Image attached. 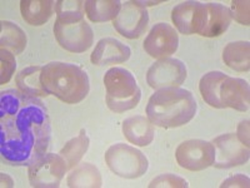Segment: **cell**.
<instances>
[{"label":"cell","instance_id":"1","mask_svg":"<svg viewBox=\"0 0 250 188\" xmlns=\"http://www.w3.org/2000/svg\"><path fill=\"white\" fill-rule=\"evenodd\" d=\"M51 140L48 109L18 89L0 94V154L9 165L29 167L46 153Z\"/></svg>","mask_w":250,"mask_h":188},{"label":"cell","instance_id":"2","mask_svg":"<svg viewBox=\"0 0 250 188\" xmlns=\"http://www.w3.org/2000/svg\"><path fill=\"white\" fill-rule=\"evenodd\" d=\"M193 93L183 88L158 89L149 98L148 119L162 128H176L190 122L196 113Z\"/></svg>","mask_w":250,"mask_h":188},{"label":"cell","instance_id":"3","mask_svg":"<svg viewBox=\"0 0 250 188\" xmlns=\"http://www.w3.org/2000/svg\"><path fill=\"white\" fill-rule=\"evenodd\" d=\"M42 84L48 95H54L68 104L85 99L90 89L86 71L77 64L51 62L42 70Z\"/></svg>","mask_w":250,"mask_h":188},{"label":"cell","instance_id":"4","mask_svg":"<svg viewBox=\"0 0 250 188\" xmlns=\"http://www.w3.org/2000/svg\"><path fill=\"white\" fill-rule=\"evenodd\" d=\"M199 91L203 99L213 108L240 112L249 109V84L240 78L229 77L219 70L209 71L200 79Z\"/></svg>","mask_w":250,"mask_h":188},{"label":"cell","instance_id":"5","mask_svg":"<svg viewBox=\"0 0 250 188\" xmlns=\"http://www.w3.org/2000/svg\"><path fill=\"white\" fill-rule=\"evenodd\" d=\"M106 104L115 113H124L135 108L142 98V91L128 69L114 67L104 75Z\"/></svg>","mask_w":250,"mask_h":188},{"label":"cell","instance_id":"6","mask_svg":"<svg viewBox=\"0 0 250 188\" xmlns=\"http://www.w3.org/2000/svg\"><path fill=\"white\" fill-rule=\"evenodd\" d=\"M105 162L114 174L135 180L148 171V158L139 149L124 143H117L109 147L105 152Z\"/></svg>","mask_w":250,"mask_h":188},{"label":"cell","instance_id":"7","mask_svg":"<svg viewBox=\"0 0 250 188\" xmlns=\"http://www.w3.org/2000/svg\"><path fill=\"white\" fill-rule=\"evenodd\" d=\"M54 35L58 44L71 53H84L93 46L94 42L93 29L84 20V17H57Z\"/></svg>","mask_w":250,"mask_h":188},{"label":"cell","instance_id":"8","mask_svg":"<svg viewBox=\"0 0 250 188\" xmlns=\"http://www.w3.org/2000/svg\"><path fill=\"white\" fill-rule=\"evenodd\" d=\"M68 167L60 154L45 153L29 165L28 177L31 187L57 188L65 176Z\"/></svg>","mask_w":250,"mask_h":188},{"label":"cell","instance_id":"9","mask_svg":"<svg viewBox=\"0 0 250 188\" xmlns=\"http://www.w3.org/2000/svg\"><path fill=\"white\" fill-rule=\"evenodd\" d=\"M215 149L213 143L203 140H189L176 148L175 158L180 167L189 171H203L213 165Z\"/></svg>","mask_w":250,"mask_h":188},{"label":"cell","instance_id":"10","mask_svg":"<svg viewBox=\"0 0 250 188\" xmlns=\"http://www.w3.org/2000/svg\"><path fill=\"white\" fill-rule=\"evenodd\" d=\"M208 19L207 3L202 1H183L174 6L171 20L176 29L184 35L199 34L204 31Z\"/></svg>","mask_w":250,"mask_h":188},{"label":"cell","instance_id":"11","mask_svg":"<svg viewBox=\"0 0 250 188\" xmlns=\"http://www.w3.org/2000/svg\"><path fill=\"white\" fill-rule=\"evenodd\" d=\"M188 74L187 67L179 59L163 58L155 62L146 73V82L153 89L178 88Z\"/></svg>","mask_w":250,"mask_h":188},{"label":"cell","instance_id":"12","mask_svg":"<svg viewBox=\"0 0 250 188\" xmlns=\"http://www.w3.org/2000/svg\"><path fill=\"white\" fill-rule=\"evenodd\" d=\"M149 24V14L139 1H125L119 14L113 20L115 30L128 39H137L144 34Z\"/></svg>","mask_w":250,"mask_h":188},{"label":"cell","instance_id":"13","mask_svg":"<svg viewBox=\"0 0 250 188\" xmlns=\"http://www.w3.org/2000/svg\"><path fill=\"white\" fill-rule=\"evenodd\" d=\"M215 157L213 165L215 168L225 169L242 165L249 161V148L238 140L236 134L227 133L213 141Z\"/></svg>","mask_w":250,"mask_h":188},{"label":"cell","instance_id":"14","mask_svg":"<svg viewBox=\"0 0 250 188\" xmlns=\"http://www.w3.org/2000/svg\"><path fill=\"white\" fill-rule=\"evenodd\" d=\"M144 50L150 57L163 59L168 58L178 50L179 35L175 29L167 23H158L150 29L144 40Z\"/></svg>","mask_w":250,"mask_h":188},{"label":"cell","instance_id":"15","mask_svg":"<svg viewBox=\"0 0 250 188\" xmlns=\"http://www.w3.org/2000/svg\"><path fill=\"white\" fill-rule=\"evenodd\" d=\"M130 48L120 40L114 38H103L95 46L90 60L94 66L104 67L126 62L130 58Z\"/></svg>","mask_w":250,"mask_h":188},{"label":"cell","instance_id":"16","mask_svg":"<svg viewBox=\"0 0 250 188\" xmlns=\"http://www.w3.org/2000/svg\"><path fill=\"white\" fill-rule=\"evenodd\" d=\"M123 133L130 143L139 147L149 145L154 140V125L148 118L135 116L123 122Z\"/></svg>","mask_w":250,"mask_h":188},{"label":"cell","instance_id":"17","mask_svg":"<svg viewBox=\"0 0 250 188\" xmlns=\"http://www.w3.org/2000/svg\"><path fill=\"white\" fill-rule=\"evenodd\" d=\"M207 25L202 33V37H219L228 30L231 23V15L229 12V8L220 3H207Z\"/></svg>","mask_w":250,"mask_h":188},{"label":"cell","instance_id":"18","mask_svg":"<svg viewBox=\"0 0 250 188\" xmlns=\"http://www.w3.org/2000/svg\"><path fill=\"white\" fill-rule=\"evenodd\" d=\"M55 1L53 0H21V17L30 25L39 26L48 22L53 15Z\"/></svg>","mask_w":250,"mask_h":188},{"label":"cell","instance_id":"19","mask_svg":"<svg viewBox=\"0 0 250 188\" xmlns=\"http://www.w3.org/2000/svg\"><path fill=\"white\" fill-rule=\"evenodd\" d=\"M42 70L43 67L34 66L26 67L15 75L18 91L31 97H46L48 94L44 91L42 84Z\"/></svg>","mask_w":250,"mask_h":188},{"label":"cell","instance_id":"20","mask_svg":"<svg viewBox=\"0 0 250 188\" xmlns=\"http://www.w3.org/2000/svg\"><path fill=\"white\" fill-rule=\"evenodd\" d=\"M28 38L25 31L9 20L0 22V46L6 50L12 51L13 54H21L25 49Z\"/></svg>","mask_w":250,"mask_h":188},{"label":"cell","instance_id":"21","mask_svg":"<svg viewBox=\"0 0 250 188\" xmlns=\"http://www.w3.org/2000/svg\"><path fill=\"white\" fill-rule=\"evenodd\" d=\"M122 4L119 0H86L84 1V12L93 23H104L118 17Z\"/></svg>","mask_w":250,"mask_h":188},{"label":"cell","instance_id":"22","mask_svg":"<svg viewBox=\"0 0 250 188\" xmlns=\"http://www.w3.org/2000/svg\"><path fill=\"white\" fill-rule=\"evenodd\" d=\"M66 183L71 188H99L103 185L102 174L95 165L85 162L71 171Z\"/></svg>","mask_w":250,"mask_h":188},{"label":"cell","instance_id":"23","mask_svg":"<svg viewBox=\"0 0 250 188\" xmlns=\"http://www.w3.org/2000/svg\"><path fill=\"white\" fill-rule=\"evenodd\" d=\"M223 60L229 68L236 71H248L250 68L249 42H233L223 50Z\"/></svg>","mask_w":250,"mask_h":188},{"label":"cell","instance_id":"24","mask_svg":"<svg viewBox=\"0 0 250 188\" xmlns=\"http://www.w3.org/2000/svg\"><path fill=\"white\" fill-rule=\"evenodd\" d=\"M89 148V138L86 136L85 129H82L80 133L75 138L65 143V145L60 149L59 154L65 161L68 169L74 168L75 165L79 164L83 156L86 153Z\"/></svg>","mask_w":250,"mask_h":188},{"label":"cell","instance_id":"25","mask_svg":"<svg viewBox=\"0 0 250 188\" xmlns=\"http://www.w3.org/2000/svg\"><path fill=\"white\" fill-rule=\"evenodd\" d=\"M54 9L59 18L84 17V1L82 0H59L55 1Z\"/></svg>","mask_w":250,"mask_h":188},{"label":"cell","instance_id":"26","mask_svg":"<svg viewBox=\"0 0 250 188\" xmlns=\"http://www.w3.org/2000/svg\"><path fill=\"white\" fill-rule=\"evenodd\" d=\"M17 68V60L12 51L0 49V84H6L12 79Z\"/></svg>","mask_w":250,"mask_h":188},{"label":"cell","instance_id":"27","mask_svg":"<svg viewBox=\"0 0 250 188\" xmlns=\"http://www.w3.org/2000/svg\"><path fill=\"white\" fill-rule=\"evenodd\" d=\"M150 188H165V187H170V188H187L189 187L187 181L184 178L179 176H175V174L171 173H165L160 174L156 178H154L153 181L149 185Z\"/></svg>","mask_w":250,"mask_h":188},{"label":"cell","instance_id":"28","mask_svg":"<svg viewBox=\"0 0 250 188\" xmlns=\"http://www.w3.org/2000/svg\"><path fill=\"white\" fill-rule=\"evenodd\" d=\"M249 1H245V0H234L231 1V5L229 8V12H230L231 19H234L235 22H238L239 24H243V25H249L250 23V13H249Z\"/></svg>","mask_w":250,"mask_h":188},{"label":"cell","instance_id":"29","mask_svg":"<svg viewBox=\"0 0 250 188\" xmlns=\"http://www.w3.org/2000/svg\"><path fill=\"white\" fill-rule=\"evenodd\" d=\"M250 186V180L249 177L244 176V174H235V176L229 177L228 180H225L224 182L220 185V187H243L248 188Z\"/></svg>","mask_w":250,"mask_h":188},{"label":"cell","instance_id":"30","mask_svg":"<svg viewBox=\"0 0 250 188\" xmlns=\"http://www.w3.org/2000/svg\"><path fill=\"white\" fill-rule=\"evenodd\" d=\"M236 137L245 147L249 148V120H242L240 124L238 125V131H236Z\"/></svg>","mask_w":250,"mask_h":188},{"label":"cell","instance_id":"31","mask_svg":"<svg viewBox=\"0 0 250 188\" xmlns=\"http://www.w3.org/2000/svg\"><path fill=\"white\" fill-rule=\"evenodd\" d=\"M0 177H1V187H13L14 186V182L8 174L0 173Z\"/></svg>","mask_w":250,"mask_h":188}]
</instances>
